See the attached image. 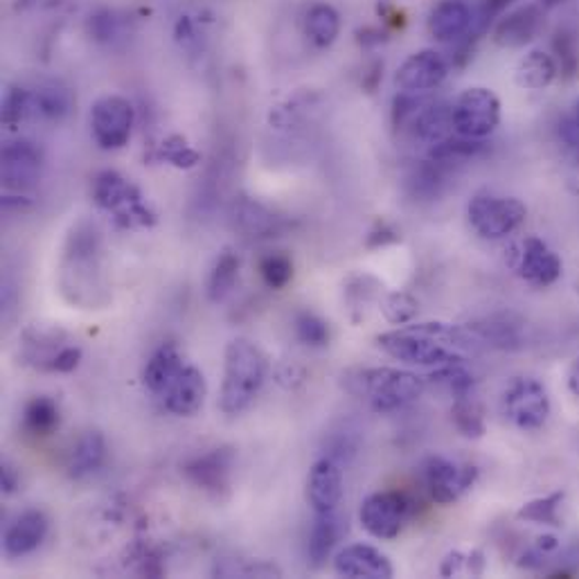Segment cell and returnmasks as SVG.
Returning <instances> with one entry per match:
<instances>
[{
	"label": "cell",
	"mask_w": 579,
	"mask_h": 579,
	"mask_svg": "<svg viewBox=\"0 0 579 579\" xmlns=\"http://www.w3.org/2000/svg\"><path fill=\"white\" fill-rule=\"evenodd\" d=\"M375 343L394 361L417 368L465 364L463 349H476L480 345L469 327L449 323H409L379 334Z\"/></svg>",
	"instance_id": "6da1fadb"
},
{
	"label": "cell",
	"mask_w": 579,
	"mask_h": 579,
	"mask_svg": "<svg viewBox=\"0 0 579 579\" xmlns=\"http://www.w3.org/2000/svg\"><path fill=\"white\" fill-rule=\"evenodd\" d=\"M266 377H269V361L259 345L248 338H233L224 349V381L219 392L221 413L235 417L248 411L261 392Z\"/></svg>",
	"instance_id": "7a4b0ae2"
},
{
	"label": "cell",
	"mask_w": 579,
	"mask_h": 579,
	"mask_svg": "<svg viewBox=\"0 0 579 579\" xmlns=\"http://www.w3.org/2000/svg\"><path fill=\"white\" fill-rule=\"evenodd\" d=\"M352 392L366 397L377 413L402 411L424 394L428 388L426 377L399 368H368L349 379Z\"/></svg>",
	"instance_id": "3957f363"
},
{
	"label": "cell",
	"mask_w": 579,
	"mask_h": 579,
	"mask_svg": "<svg viewBox=\"0 0 579 579\" xmlns=\"http://www.w3.org/2000/svg\"><path fill=\"white\" fill-rule=\"evenodd\" d=\"M525 216L527 208L523 201L492 192L476 194L467 205L471 231L489 242H499L516 233L523 226Z\"/></svg>",
	"instance_id": "277c9868"
},
{
	"label": "cell",
	"mask_w": 579,
	"mask_h": 579,
	"mask_svg": "<svg viewBox=\"0 0 579 579\" xmlns=\"http://www.w3.org/2000/svg\"><path fill=\"white\" fill-rule=\"evenodd\" d=\"M452 122L456 136L467 141H485L501 124V100L492 88H465L452 104Z\"/></svg>",
	"instance_id": "5b68a950"
},
{
	"label": "cell",
	"mask_w": 579,
	"mask_h": 579,
	"mask_svg": "<svg viewBox=\"0 0 579 579\" xmlns=\"http://www.w3.org/2000/svg\"><path fill=\"white\" fill-rule=\"evenodd\" d=\"M503 415L521 431L542 428L553 411L548 388L532 377H516L503 392Z\"/></svg>",
	"instance_id": "8992f818"
},
{
	"label": "cell",
	"mask_w": 579,
	"mask_h": 579,
	"mask_svg": "<svg viewBox=\"0 0 579 579\" xmlns=\"http://www.w3.org/2000/svg\"><path fill=\"white\" fill-rule=\"evenodd\" d=\"M91 136L104 152H118L129 145L136 109L122 96H104L91 107Z\"/></svg>",
	"instance_id": "52a82bcc"
},
{
	"label": "cell",
	"mask_w": 579,
	"mask_h": 579,
	"mask_svg": "<svg viewBox=\"0 0 579 579\" xmlns=\"http://www.w3.org/2000/svg\"><path fill=\"white\" fill-rule=\"evenodd\" d=\"M411 516V501L402 492H375L359 508V523L379 542L397 539Z\"/></svg>",
	"instance_id": "ba28073f"
},
{
	"label": "cell",
	"mask_w": 579,
	"mask_h": 579,
	"mask_svg": "<svg viewBox=\"0 0 579 579\" xmlns=\"http://www.w3.org/2000/svg\"><path fill=\"white\" fill-rule=\"evenodd\" d=\"M422 476L431 499L437 505H454L467 492H471L478 480V469L469 463H456L442 456H431L424 463Z\"/></svg>",
	"instance_id": "9c48e42d"
},
{
	"label": "cell",
	"mask_w": 579,
	"mask_h": 579,
	"mask_svg": "<svg viewBox=\"0 0 579 579\" xmlns=\"http://www.w3.org/2000/svg\"><path fill=\"white\" fill-rule=\"evenodd\" d=\"M449 75V62L437 51H417L404 59V64L394 73V86L399 93L411 96H426Z\"/></svg>",
	"instance_id": "30bf717a"
},
{
	"label": "cell",
	"mask_w": 579,
	"mask_h": 579,
	"mask_svg": "<svg viewBox=\"0 0 579 579\" xmlns=\"http://www.w3.org/2000/svg\"><path fill=\"white\" fill-rule=\"evenodd\" d=\"M233 467H235V452L229 447H219L188 460L183 465V474L208 497L224 499L231 489Z\"/></svg>",
	"instance_id": "8fae6325"
},
{
	"label": "cell",
	"mask_w": 579,
	"mask_h": 579,
	"mask_svg": "<svg viewBox=\"0 0 579 579\" xmlns=\"http://www.w3.org/2000/svg\"><path fill=\"white\" fill-rule=\"evenodd\" d=\"M307 503L316 514H334L343 501V469L341 463L323 456L309 469L307 476Z\"/></svg>",
	"instance_id": "7c38bea8"
},
{
	"label": "cell",
	"mask_w": 579,
	"mask_h": 579,
	"mask_svg": "<svg viewBox=\"0 0 579 579\" xmlns=\"http://www.w3.org/2000/svg\"><path fill=\"white\" fill-rule=\"evenodd\" d=\"M43 171V152L32 141H14L3 147V183L8 190H32Z\"/></svg>",
	"instance_id": "4fadbf2b"
},
{
	"label": "cell",
	"mask_w": 579,
	"mask_h": 579,
	"mask_svg": "<svg viewBox=\"0 0 579 579\" xmlns=\"http://www.w3.org/2000/svg\"><path fill=\"white\" fill-rule=\"evenodd\" d=\"M334 572L347 579H390L394 566L386 553L370 544H349L336 553Z\"/></svg>",
	"instance_id": "5bb4252c"
},
{
	"label": "cell",
	"mask_w": 579,
	"mask_h": 579,
	"mask_svg": "<svg viewBox=\"0 0 579 579\" xmlns=\"http://www.w3.org/2000/svg\"><path fill=\"white\" fill-rule=\"evenodd\" d=\"M516 271L525 282L534 287H550L561 278L564 264L561 257L544 240L525 237L521 244Z\"/></svg>",
	"instance_id": "9a60e30c"
},
{
	"label": "cell",
	"mask_w": 579,
	"mask_h": 579,
	"mask_svg": "<svg viewBox=\"0 0 579 579\" xmlns=\"http://www.w3.org/2000/svg\"><path fill=\"white\" fill-rule=\"evenodd\" d=\"M544 27V8L539 3L521 5L503 14L494 25V43L499 48H525Z\"/></svg>",
	"instance_id": "2e32d148"
},
{
	"label": "cell",
	"mask_w": 579,
	"mask_h": 579,
	"mask_svg": "<svg viewBox=\"0 0 579 579\" xmlns=\"http://www.w3.org/2000/svg\"><path fill=\"white\" fill-rule=\"evenodd\" d=\"M48 530H51V521L46 512H41V510L21 512L5 530V537H3L5 555L12 559L32 555L34 550L41 548L43 542H46Z\"/></svg>",
	"instance_id": "e0dca14e"
},
{
	"label": "cell",
	"mask_w": 579,
	"mask_h": 579,
	"mask_svg": "<svg viewBox=\"0 0 579 579\" xmlns=\"http://www.w3.org/2000/svg\"><path fill=\"white\" fill-rule=\"evenodd\" d=\"M205 397H208L205 375L194 366H186L163 394L165 409L176 417H194L203 409Z\"/></svg>",
	"instance_id": "ac0fdd59"
},
{
	"label": "cell",
	"mask_w": 579,
	"mask_h": 579,
	"mask_svg": "<svg viewBox=\"0 0 579 579\" xmlns=\"http://www.w3.org/2000/svg\"><path fill=\"white\" fill-rule=\"evenodd\" d=\"M19 343H21V359L25 366L51 372L59 349L68 345V336L66 332L55 327L34 325L23 332Z\"/></svg>",
	"instance_id": "d6986e66"
},
{
	"label": "cell",
	"mask_w": 579,
	"mask_h": 579,
	"mask_svg": "<svg viewBox=\"0 0 579 579\" xmlns=\"http://www.w3.org/2000/svg\"><path fill=\"white\" fill-rule=\"evenodd\" d=\"M474 12L465 0H442L428 14V34L439 43H456L474 27Z\"/></svg>",
	"instance_id": "ffe728a7"
},
{
	"label": "cell",
	"mask_w": 579,
	"mask_h": 579,
	"mask_svg": "<svg viewBox=\"0 0 579 579\" xmlns=\"http://www.w3.org/2000/svg\"><path fill=\"white\" fill-rule=\"evenodd\" d=\"M93 201L107 210V212H113L115 216L122 214L124 210H129L131 205H136L143 201L138 188L129 183L126 178L118 171H102L96 176L93 181Z\"/></svg>",
	"instance_id": "44dd1931"
},
{
	"label": "cell",
	"mask_w": 579,
	"mask_h": 579,
	"mask_svg": "<svg viewBox=\"0 0 579 579\" xmlns=\"http://www.w3.org/2000/svg\"><path fill=\"white\" fill-rule=\"evenodd\" d=\"M107 463V439L100 431H86L77 437L68 456V476L73 480H86L96 476Z\"/></svg>",
	"instance_id": "7402d4cb"
},
{
	"label": "cell",
	"mask_w": 579,
	"mask_h": 579,
	"mask_svg": "<svg viewBox=\"0 0 579 579\" xmlns=\"http://www.w3.org/2000/svg\"><path fill=\"white\" fill-rule=\"evenodd\" d=\"M186 368L183 354L174 343H163L152 356L143 370V383L154 394H165L174 379Z\"/></svg>",
	"instance_id": "603a6c76"
},
{
	"label": "cell",
	"mask_w": 579,
	"mask_h": 579,
	"mask_svg": "<svg viewBox=\"0 0 579 579\" xmlns=\"http://www.w3.org/2000/svg\"><path fill=\"white\" fill-rule=\"evenodd\" d=\"M233 221L235 229H240V233L248 240H269L282 231V219L250 199L235 203Z\"/></svg>",
	"instance_id": "cb8c5ba5"
},
{
	"label": "cell",
	"mask_w": 579,
	"mask_h": 579,
	"mask_svg": "<svg viewBox=\"0 0 579 579\" xmlns=\"http://www.w3.org/2000/svg\"><path fill=\"white\" fill-rule=\"evenodd\" d=\"M343 534V525L334 514H316L314 523H311L309 542H307V559L314 568H323L327 559L332 557L338 539Z\"/></svg>",
	"instance_id": "d4e9b609"
},
{
	"label": "cell",
	"mask_w": 579,
	"mask_h": 579,
	"mask_svg": "<svg viewBox=\"0 0 579 579\" xmlns=\"http://www.w3.org/2000/svg\"><path fill=\"white\" fill-rule=\"evenodd\" d=\"M559 75L557 62L546 51H530L514 70L516 86L525 88V91H544Z\"/></svg>",
	"instance_id": "484cf974"
},
{
	"label": "cell",
	"mask_w": 579,
	"mask_h": 579,
	"mask_svg": "<svg viewBox=\"0 0 579 579\" xmlns=\"http://www.w3.org/2000/svg\"><path fill=\"white\" fill-rule=\"evenodd\" d=\"M34 113L48 122H62L73 111V93L62 81H43L32 91Z\"/></svg>",
	"instance_id": "4316f807"
},
{
	"label": "cell",
	"mask_w": 579,
	"mask_h": 579,
	"mask_svg": "<svg viewBox=\"0 0 579 579\" xmlns=\"http://www.w3.org/2000/svg\"><path fill=\"white\" fill-rule=\"evenodd\" d=\"M240 266L242 261L233 250H224L214 259L208 282H205V293L210 302L214 304L224 302L235 291V285L240 278Z\"/></svg>",
	"instance_id": "83f0119b"
},
{
	"label": "cell",
	"mask_w": 579,
	"mask_h": 579,
	"mask_svg": "<svg viewBox=\"0 0 579 579\" xmlns=\"http://www.w3.org/2000/svg\"><path fill=\"white\" fill-rule=\"evenodd\" d=\"M304 32L316 48L325 51L334 46V41L341 34V16L330 3L311 5L304 16Z\"/></svg>",
	"instance_id": "f1b7e54d"
},
{
	"label": "cell",
	"mask_w": 579,
	"mask_h": 579,
	"mask_svg": "<svg viewBox=\"0 0 579 579\" xmlns=\"http://www.w3.org/2000/svg\"><path fill=\"white\" fill-rule=\"evenodd\" d=\"M62 424V411L53 397L38 394L25 404L23 411V428L34 437H48Z\"/></svg>",
	"instance_id": "f546056e"
},
{
	"label": "cell",
	"mask_w": 579,
	"mask_h": 579,
	"mask_svg": "<svg viewBox=\"0 0 579 579\" xmlns=\"http://www.w3.org/2000/svg\"><path fill=\"white\" fill-rule=\"evenodd\" d=\"M471 330V334L478 338L480 345H489V347H499V349H512L516 345H521V334H519V325L512 323L510 316H492V319H485L480 323L467 325Z\"/></svg>",
	"instance_id": "4dcf8cb0"
},
{
	"label": "cell",
	"mask_w": 579,
	"mask_h": 579,
	"mask_svg": "<svg viewBox=\"0 0 579 579\" xmlns=\"http://www.w3.org/2000/svg\"><path fill=\"white\" fill-rule=\"evenodd\" d=\"M452 420L454 426L458 428V433L463 437L469 439H478L485 435L487 424H485V411L482 407L476 402L474 394H465L454 399V407H452Z\"/></svg>",
	"instance_id": "1f68e13d"
},
{
	"label": "cell",
	"mask_w": 579,
	"mask_h": 579,
	"mask_svg": "<svg viewBox=\"0 0 579 579\" xmlns=\"http://www.w3.org/2000/svg\"><path fill=\"white\" fill-rule=\"evenodd\" d=\"M426 383L428 386H439L442 390H447L454 399H458V397H465V394H474L476 379L467 370L465 364H452V366L433 368V372L426 375Z\"/></svg>",
	"instance_id": "d6a6232c"
},
{
	"label": "cell",
	"mask_w": 579,
	"mask_h": 579,
	"mask_svg": "<svg viewBox=\"0 0 579 579\" xmlns=\"http://www.w3.org/2000/svg\"><path fill=\"white\" fill-rule=\"evenodd\" d=\"M564 499H566V492H553L548 497L532 499L516 512V519L525 521V523H534V525L557 527V525H561L559 508H561Z\"/></svg>",
	"instance_id": "836d02e7"
},
{
	"label": "cell",
	"mask_w": 579,
	"mask_h": 579,
	"mask_svg": "<svg viewBox=\"0 0 579 579\" xmlns=\"http://www.w3.org/2000/svg\"><path fill=\"white\" fill-rule=\"evenodd\" d=\"M381 314L390 325H409L417 319L420 302L409 291H390L381 298Z\"/></svg>",
	"instance_id": "e575fe53"
},
{
	"label": "cell",
	"mask_w": 579,
	"mask_h": 579,
	"mask_svg": "<svg viewBox=\"0 0 579 579\" xmlns=\"http://www.w3.org/2000/svg\"><path fill=\"white\" fill-rule=\"evenodd\" d=\"M293 330L298 341L307 347H327L332 338L330 323L314 314V311H300L293 321Z\"/></svg>",
	"instance_id": "d590c367"
},
{
	"label": "cell",
	"mask_w": 579,
	"mask_h": 579,
	"mask_svg": "<svg viewBox=\"0 0 579 579\" xmlns=\"http://www.w3.org/2000/svg\"><path fill=\"white\" fill-rule=\"evenodd\" d=\"M259 276L269 289H285L293 280V261L285 253H269L259 259Z\"/></svg>",
	"instance_id": "8d00e7d4"
},
{
	"label": "cell",
	"mask_w": 579,
	"mask_h": 579,
	"mask_svg": "<svg viewBox=\"0 0 579 579\" xmlns=\"http://www.w3.org/2000/svg\"><path fill=\"white\" fill-rule=\"evenodd\" d=\"M34 113V102H32V91L25 88H12L3 104V122L10 129L21 126L30 115Z\"/></svg>",
	"instance_id": "74e56055"
},
{
	"label": "cell",
	"mask_w": 579,
	"mask_h": 579,
	"mask_svg": "<svg viewBox=\"0 0 579 579\" xmlns=\"http://www.w3.org/2000/svg\"><path fill=\"white\" fill-rule=\"evenodd\" d=\"M160 156L167 163H171L174 167H178V169H192L201 160L199 152L192 149L188 145V141L181 138V136H169V138H165L163 145H160Z\"/></svg>",
	"instance_id": "f35d334b"
},
{
	"label": "cell",
	"mask_w": 579,
	"mask_h": 579,
	"mask_svg": "<svg viewBox=\"0 0 579 579\" xmlns=\"http://www.w3.org/2000/svg\"><path fill=\"white\" fill-rule=\"evenodd\" d=\"M555 53H557V68H559V75L572 79L579 70V55L575 51V43L570 38V34L566 32H559L557 38H555Z\"/></svg>",
	"instance_id": "ab89813d"
},
{
	"label": "cell",
	"mask_w": 579,
	"mask_h": 579,
	"mask_svg": "<svg viewBox=\"0 0 579 579\" xmlns=\"http://www.w3.org/2000/svg\"><path fill=\"white\" fill-rule=\"evenodd\" d=\"M81 359H83L81 347L68 343V345H64V347L59 349V354H57V359H55L51 372H57V375H70V372H75V370L79 368Z\"/></svg>",
	"instance_id": "60d3db41"
},
{
	"label": "cell",
	"mask_w": 579,
	"mask_h": 579,
	"mask_svg": "<svg viewBox=\"0 0 579 579\" xmlns=\"http://www.w3.org/2000/svg\"><path fill=\"white\" fill-rule=\"evenodd\" d=\"M512 3H514V0H482V3H480V12H478L480 27L485 30L489 23L501 19Z\"/></svg>",
	"instance_id": "b9f144b4"
},
{
	"label": "cell",
	"mask_w": 579,
	"mask_h": 579,
	"mask_svg": "<svg viewBox=\"0 0 579 579\" xmlns=\"http://www.w3.org/2000/svg\"><path fill=\"white\" fill-rule=\"evenodd\" d=\"M460 572H467V555L463 550H452L439 564L442 577H456Z\"/></svg>",
	"instance_id": "7bdbcfd3"
},
{
	"label": "cell",
	"mask_w": 579,
	"mask_h": 579,
	"mask_svg": "<svg viewBox=\"0 0 579 579\" xmlns=\"http://www.w3.org/2000/svg\"><path fill=\"white\" fill-rule=\"evenodd\" d=\"M394 242H399V233L392 231V229L386 226V224H381V226H379L377 231H372L370 237H368V246H370V248L388 246V244H394Z\"/></svg>",
	"instance_id": "ee69618b"
},
{
	"label": "cell",
	"mask_w": 579,
	"mask_h": 579,
	"mask_svg": "<svg viewBox=\"0 0 579 579\" xmlns=\"http://www.w3.org/2000/svg\"><path fill=\"white\" fill-rule=\"evenodd\" d=\"M0 487H3L5 494H14L21 487V476L12 465H3V471H0Z\"/></svg>",
	"instance_id": "f6af8a7d"
},
{
	"label": "cell",
	"mask_w": 579,
	"mask_h": 579,
	"mask_svg": "<svg viewBox=\"0 0 579 579\" xmlns=\"http://www.w3.org/2000/svg\"><path fill=\"white\" fill-rule=\"evenodd\" d=\"M482 570H485V555H482V550H471V553H467V572H471V575H482Z\"/></svg>",
	"instance_id": "bcb514c9"
},
{
	"label": "cell",
	"mask_w": 579,
	"mask_h": 579,
	"mask_svg": "<svg viewBox=\"0 0 579 579\" xmlns=\"http://www.w3.org/2000/svg\"><path fill=\"white\" fill-rule=\"evenodd\" d=\"M568 390L579 397V356L570 364L568 368Z\"/></svg>",
	"instance_id": "7dc6e473"
},
{
	"label": "cell",
	"mask_w": 579,
	"mask_h": 579,
	"mask_svg": "<svg viewBox=\"0 0 579 579\" xmlns=\"http://www.w3.org/2000/svg\"><path fill=\"white\" fill-rule=\"evenodd\" d=\"M537 3H539L544 10H548V8H557V5H561L564 0H537Z\"/></svg>",
	"instance_id": "c3c4849f"
},
{
	"label": "cell",
	"mask_w": 579,
	"mask_h": 579,
	"mask_svg": "<svg viewBox=\"0 0 579 579\" xmlns=\"http://www.w3.org/2000/svg\"><path fill=\"white\" fill-rule=\"evenodd\" d=\"M575 129L579 131V98H577V102H575Z\"/></svg>",
	"instance_id": "681fc988"
}]
</instances>
